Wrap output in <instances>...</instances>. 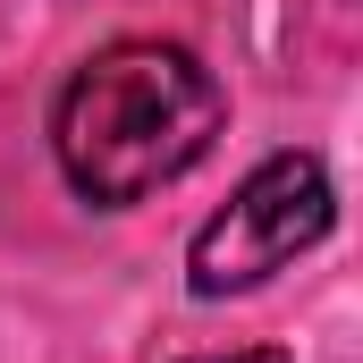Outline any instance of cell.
<instances>
[{"mask_svg": "<svg viewBox=\"0 0 363 363\" xmlns=\"http://www.w3.org/2000/svg\"><path fill=\"white\" fill-rule=\"evenodd\" d=\"M194 363H287L279 347H228V355H194Z\"/></svg>", "mask_w": 363, "mask_h": 363, "instance_id": "cell-3", "label": "cell"}, {"mask_svg": "<svg viewBox=\"0 0 363 363\" xmlns=\"http://www.w3.org/2000/svg\"><path fill=\"white\" fill-rule=\"evenodd\" d=\"M228 127L220 77L161 34H118L51 101V152L77 203L135 211L161 186H178Z\"/></svg>", "mask_w": 363, "mask_h": 363, "instance_id": "cell-1", "label": "cell"}, {"mask_svg": "<svg viewBox=\"0 0 363 363\" xmlns=\"http://www.w3.org/2000/svg\"><path fill=\"white\" fill-rule=\"evenodd\" d=\"M330 228H338L330 161H321V152H271V161H254L245 186L194 228V245H186V287H194L203 304L254 296V287L279 279L296 254H313Z\"/></svg>", "mask_w": 363, "mask_h": 363, "instance_id": "cell-2", "label": "cell"}]
</instances>
